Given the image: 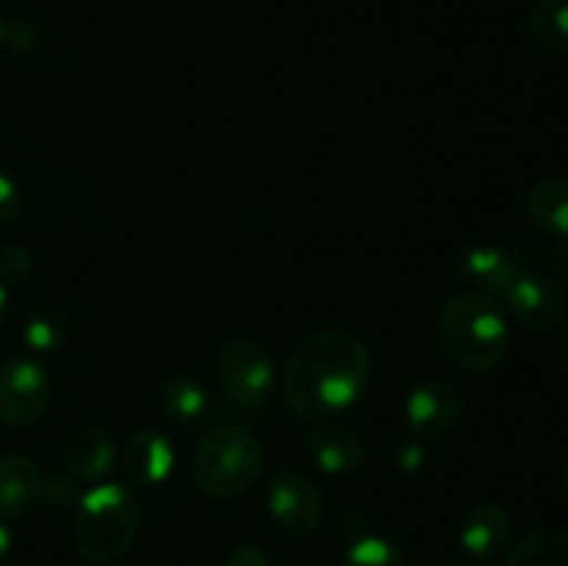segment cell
Listing matches in <instances>:
<instances>
[{"label":"cell","instance_id":"cell-1","mask_svg":"<svg viewBox=\"0 0 568 566\" xmlns=\"http://www.w3.org/2000/svg\"><path fill=\"white\" fill-rule=\"evenodd\" d=\"M372 381V355L361 336L338 327L314 331L294 347L283 370V400L294 416L325 422L353 408Z\"/></svg>","mask_w":568,"mask_h":566},{"label":"cell","instance_id":"cell-2","mask_svg":"<svg viewBox=\"0 0 568 566\" xmlns=\"http://www.w3.org/2000/svg\"><path fill=\"white\" fill-rule=\"evenodd\" d=\"M442 353L466 372H491L503 364L510 344V327L505 309L494 294L458 292L442 305L436 322Z\"/></svg>","mask_w":568,"mask_h":566},{"label":"cell","instance_id":"cell-3","mask_svg":"<svg viewBox=\"0 0 568 566\" xmlns=\"http://www.w3.org/2000/svg\"><path fill=\"white\" fill-rule=\"evenodd\" d=\"M264 472V447L239 425H220L200 438L192 455V483L209 499L247 494Z\"/></svg>","mask_w":568,"mask_h":566},{"label":"cell","instance_id":"cell-4","mask_svg":"<svg viewBox=\"0 0 568 566\" xmlns=\"http://www.w3.org/2000/svg\"><path fill=\"white\" fill-rule=\"evenodd\" d=\"M139 499L125 483H103L78 499L75 547L92 564H114L133 547L139 533Z\"/></svg>","mask_w":568,"mask_h":566},{"label":"cell","instance_id":"cell-5","mask_svg":"<svg viewBox=\"0 0 568 566\" xmlns=\"http://www.w3.org/2000/svg\"><path fill=\"white\" fill-rule=\"evenodd\" d=\"M216 375H220L222 392L233 403L247 405V408L266 403L277 386L275 361L270 350L255 338H231L222 344L216 355Z\"/></svg>","mask_w":568,"mask_h":566},{"label":"cell","instance_id":"cell-6","mask_svg":"<svg viewBox=\"0 0 568 566\" xmlns=\"http://www.w3.org/2000/svg\"><path fill=\"white\" fill-rule=\"evenodd\" d=\"M50 405V381L44 366L28 355L0 361V422L28 427L42 420Z\"/></svg>","mask_w":568,"mask_h":566},{"label":"cell","instance_id":"cell-7","mask_svg":"<svg viewBox=\"0 0 568 566\" xmlns=\"http://www.w3.org/2000/svg\"><path fill=\"white\" fill-rule=\"evenodd\" d=\"M503 297L510 314L532 333H549L566 320L568 300L564 286L558 283V277L547 275L536 266H525L505 289Z\"/></svg>","mask_w":568,"mask_h":566},{"label":"cell","instance_id":"cell-8","mask_svg":"<svg viewBox=\"0 0 568 566\" xmlns=\"http://www.w3.org/2000/svg\"><path fill=\"white\" fill-rule=\"evenodd\" d=\"M266 505L277 525L292 536H311L325 519V497L314 477L297 469H283L272 477Z\"/></svg>","mask_w":568,"mask_h":566},{"label":"cell","instance_id":"cell-9","mask_svg":"<svg viewBox=\"0 0 568 566\" xmlns=\"http://www.w3.org/2000/svg\"><path fill=\"white\" fill-rule=\"evenodd\" d=\"M464 414V400L458 388L444 377L419 383L408 394L405 403V420H408L410 433L422 438H444Z\"/></svg>","mask_w":568,"mask_h":566},{"label":"cell","instance_id":"cell-10","mask_svg":"<svg viewBox=\"0 0 568 566\" xmlns=\"http://www.w3.org/2000/svg\"><path fill=\"white\" fill-rule=\"evenodd\" d=\"M44 499V475L26 453L0 455V519H28Z\"/></svg>","mask_w":568,"mask_h":566},{"label":"cell","instance_id":"cell-11","mask_svg":"<svg viewBox=\"0 0 568 566\" xmlns=\"http://www.w3.org/2000/svg\"><path fill=\"white\" fill-rule=\"evenodd\" d=\"M303 447L314 466L327 475H349L366 461V444L358 431L336 422H316L303 438Z\"/></svg>","mask_w":568,"mask_h":566},{"label":"cell","instance_id":"cell-12","mask_svg":"<svg viewBox=\"0 0 568 566\" xmlns=\"http://www.w3.org/2000/svg\"><path fill=\"white\" fill-rule=\"evenodd\" d=\"M120 469L131 486H161L175 469V447L161 431H136L125 442Z\"/></svg>","mask_w":568,"mask_h":566},{"label":"cell","instance_id":"cell-13","mask_svg":"<svg viewBox=\"0 0 568 566\" xmlns=\"http://www.w3.org/2000/svg\"><path fill=\"white\" fill-rule=\"evenodd\" d=\"M525 261L516 250L499 247V244H471L460 253L458 272L475 292L505 294L516 275L525 270Z\"/></svg>","mask_w":568,"mask_h":566},{"label":"cell","instance_id":"cell-14","mask_svg":"<svg viewBox=\"0 0 568 566\" xmlns=\"http://www.w3.org/2000/svg\"><path fill=\"white\" fill-rule=\"evenodd\" d=\"M460 547L477 560H494L510 544V516L508 511L494 503H480L466 511L460 522Z\"/></svg>","mask_w":568,"mask_h":566},{"label":"cell","instance_id":"cell-15","mask_svg":"<svg viewBox=\"0 0 568 566\" xmlns=\"http://www.w3.org/2000/svg\"><path fill=\"white\" fill-rule=\"evenodd\" d=\"M114 438L103 427H81L64 444V466L75 481L98 483L114 469Z\"/></svg>","mask_w":568,"mask_h":566},{"label":"cell","instance_id":"cell-16","mask_svg":"<svg viewBox=\"0 0 568 566\" xmlns=\"http://www.w3.org/2000/svg\"><path fill=\"white\" fill-rule=\"evenodd\" d=\"M527 214L544 236L564 242L568 239V181L566 178H541L527 194Z\"/></svg>","mask_w":568,"mask_h":566},{"label":"cell","instance_id":"cell-17","mask_svg":"<svg viewBox=\"0 0 568 566\" xmlns=\"http://www.w3.org/2000/svg\"><path fill=\"white\" fill-rule=\"evenodd\" d=\"M161 411L178 427H197L209 416V394L194 377L170 375L161 386Z\"/></svg>","mask_w":568,"mask_h":566},{"label":"cell","instance_id":"cell-18","mask_svg":"<svg viewBox=\"0 0 568 566\" xmlns=\"http://www.w3.org/2000/svg\"><path fill=\"white\" fill-rule=\"evenodd\" d=\"M503 566H568V533L538 527L514 544Z\"/></svg>","mask_w":568,"mask_h":566},{"label":"cell","instance_id":"cell-19","mask_svg":"<svg viewBox=\"0 0 568 566\" xmlns=\"http://www.w3.org/2000/svg\"><path fill=\"white\" fill-rule=\"evenodd\" d=\"M67 333H70V314L61 305H39L26 320L22 342L33 353H53L67 342Z\"/></svg>","mask_w":568,"mask_h":566},{"label":"cell","instance_id":"cell-20","mask_svg":"<svg viewBox=\"0 0 568 566\" xmlns=\"http://www.w3.org/2000/svg\"><path fill=\"white\" fill-rule=\"evenodd\" d=\"M530 33L541 48L568 50V0H538L530 11Z\"/></svg>","mask_w":568,"mask_h":566},{"label":"cell","instance_id":"cell-21","mask_svg":"<svg viewBox=\"0 0 568 566\" xmlns=\"http://www.w3.org/2000/svg\"><path fill=\"white\" fill-rule=\"evenodd\" d=\"M344 566H408L403 549L383 536H361L344 553Z\"/></svg>","mask_w":568,"mask_h":566},{"label":"cell","instance_id":"cell-22","mask_svg":"<svg viewBox=\"0 0 568 566\" xmlns=\"http://www.w3.org/2000/svg\"><path fill=\"white\" fill-rule=\"evenodd\" d=\"M31 270L33 261L26 247H20V244H6V247L0 250V283H3L6 289L20 286V283L31 275Z\"/></svg>","mask_w":568,"mask_h":566},{"label":"cell","instance_id":"cell-23","mask_svg":"<svg viewBox=\"0 0 568 566\" xmlns=\"http://www.w3.org/2000/svg\"><path fill=\"white\" fill-rule=\"evenodd\" d=\"M0 42L11 50V53H37L39 44H42V33L37 31V26L28 20H11L3 26V37Z\"/></svg>","mask_w":568,"mask_h":566},{"label":"cell","instance_id":"cell-24","mask_svg":"<svg viewBox=\"0 0 568 566\" xmlns=\"http://www.w3.org/2000/svg\"><path fill=\"white\" fill-rule=\"evenodd\" d=\"M44 499H48L53 508H70V505H75L78 499H81V494H78V481L72 475H50L48 481H44Z\"/></svg>","mask_w":568,"mask_h":566},{"label":"cell","instance_id":"cell-25","mask_svg":"<svg viewBox=\"0 0 568 566\" xmlns=\"http://www.w3.org/2000/svg\"><path fill=\"white\" fill-rule=\"evenodd\" d=\"M20 209V189H17L14 178L9 172L0 170V222L11 220Z\"/></svg>","mask_w":568,"mask_h":566},{"label":"cell","instance_id":"cell-26","mask_svg":"<svg viewBox=\"0 0 568 566\" xmlns=\"http://www.w3.org/2000/svg\"><path fill=\"white\" fill-rule=\"evenodd\" d=\"M225 566H272V564L270 558H266L264 549L253 547V544H242V547H236L231 555H227Z\"/></svg>","mask_w":568,"mask_h":566},{"label":"cell","instance_id":"cell-27","mask_svg":"<svg viewBox=\"0 0 568 566\" xmlns=\"http://www.w3.org/2000/svg\"><path fill=\"white\" fill-rule=\"evenodd\" d=\"M549 264H552V270L558 272L560 277H568V239L555 242L552 253H549Z\"/></svg>","mask_w":568,"mask_h":566},{"label":"cell","instance_id":"cell-28","mask_svg":"<svg viewBox=\"0 0 568 566\" xmlns=\"http://www.w3.org/2000/svg\"><path fill=\"white\" fill-rule=\"evenodd\" d=\"M11 542H14V536H11L9 525H6V519H0V560L6 558V555L11 553Z\"/></svg>","mask_w":568,"mask_h":566},{"label":"cell","instance_id":"cell-29","mask_svg":"<svg viewBox=\"0 0 568 566\" xmlns=\"http://www.w3.org/2000/svg\"><path fill=\"white\" fill-rule=\"evenodd\" d=\"M9 314H11V300H9V289L0 283V331H3V325L9 322Z\"/></svg>","mask_w":568,"mask_h":566},{"label":"cell","instance_id":"cell-30","mask_svg":"<svg viewBox=\"0 0 568 566\" xmlns=\"http://www.w3.org/2000/svg\"><path fill=\"white\" fill-rule=\"evenodd\" d=\"M564 488H566V494H568V461H566V466H564Z\"/></svg>","mask_w":568,"mask_h":566},{"label":"cell","instance_id":"cell-31","mask_svg":"<svg viewBox=\"0 0 568 566\" xmlns=\"http://www.w3.org/2000/svg\"><path fill=\"white\" fill-rule=\"evenodd\" d=\"M3 26H6V20H3V14H0V37H3Z\"/></svg>","mask_w":568,"mask_h":566}]
</instances>
